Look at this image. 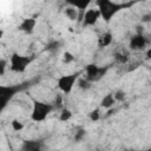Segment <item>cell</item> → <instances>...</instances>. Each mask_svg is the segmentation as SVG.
Returning a JSON list of instances; mask_svg holds the SVG:
<instances>
[{"label": "cell", "instance_id": "6da1fadb", "mask_svg": "<svg viewBox=\"0 0 151 151\" xmlns=\"http://www.w3.org/2000/svg\"><path fill=\"white\" fill-rule=\"evenodd\" d=\"M53 106L48 103L40 101V100H34L32 105V112H31V119L33 122H44L47 116L52 112Z\"/></svg>", "mask_w": 151, "mask_h": 151}, {"label": "cell", "instance_id": "7a4b0ae2", "mask_svg": "<svg viewBox=\"0 0 151 151\" xmlns=\"http://www.w3.org/2000/svg\"><path fill=\"white\" fill-rule=\"evenodd\" d=\"M97 7L100 11L101 18L105 21H110L117 14V12L120 11L122 5H118V4L113 2L112 0H98Z\"/></svg>", "mask_w": 151, "mask_h": 151}, {"label": "cell", "instance_id": "3957f363", "mask_svg": "<svg viewBox=\"0 0 151 151\" xmlns=\"http://www.w3.org/2000/svg\"><path fill=\"white\" fill-rule=\"evenodd\" d=\"M29 61H31L29 58H27L26 55H21L19 53H13L12 57L9 58L8 66H9V68L13 72H15V73H22L28 67Z\"/></svg>", "mask_w": 151, "mask_h": 151}, {"label": "cell", "instance_id": "277c9868", "mask_svg": "<svg viewBox=\"0 0 151 151\" xmlns=\"http://www.w3.org/2000/svg\"><path fill=\"white\" fill-rule=\"evenodd\" d=\"M78 77H79V73H71V74H64L61 77L58 78L57 80V86L59 87V90L67 94V93H71L74 85L77 84L78 81Z\"/></svg>", "mask_w": 151, "mask_h": 151}, {"label": "cell", "instance_id": "5b68a950", "mask_svg": "<svg viewBox=\"0 0 151 151\" xmlns=\"http://www.w3.org/2000/svg\"><path fill=\"white\" fill-rule=\"evenodd\" d=\"M101 18L100 11L98 9V7L96 8H87L84 12V17H83V26H93L98 22V20Z\"/></svg>", "mask_w": 151, "mask_h": 151}, {"label": "cell", "instance_id": "8992f818", "mask_svg": "<svg viewBox=\"0 0 151 151\" xmlns=\"http://www.w3.org/2000/svg\"><path fill=\"white\" fill-rule=\"evenodd\" d=\"M37 26V20L34 18H25L21 20V22L19 24L18 28L21 31V32H25V33H32L34 31Z\"/></svg>", "mask_w": 151, "mask_h": 151}, {"label": "cell", "instance_id": "52a82bcc", "mask_svg": "<svg viewBox=\"0 0 151 151\" xmlns=\"http://www.w3.org/2000/svg\"><path fill=\"white\" fill-rule=\"evenodd\" d=\"M146 45V40L144 38V35L142 33H138V34H134L131 39H130V48L131 50H142L144 48Z\"/></svg>", "mask_w": 151, "mask_h": 151}, {"label": "cell", "instance_id": "ba28073f", "mask_svg": "<svg viewBox=\"0 0 151 151\" xmlns=\"http://www.w3.org/2000/svg\"><path fill=\"white\" fill-rule=\"evenodd\" d=\"M64 15L71 21H76L79 17V9L72 5H68L67 7L64 8Z\"/></svg>", "mask_w": 151, "mask_h": 151}, {"label": "cell", "instance_id": "9c48e42d", "mask_svg": "<svg viewBox=\"0 0 151 151\" xmlns=\"http://www.w3.org/2000/svg\"><path fill=\"white\" fill-rule=\"evenodd\" d=\"M66 2L68 5H72V6L77 7L79 11H85V9L88 8L92 0H66Z\"/></svg>", "mask_w": 151, "mask_h": 151}, {"label": "cell", "instance_id": "30bf717a", "mask_svg": "<svg viewBox=\"0 0 151 151\" xmlns=\"http://www.w3.org/2000/svg\"><path fill=\"white\" fill-rule=\"evenodd\" d=\"M116 101L117 100L114 98V94L113 93H109V94H106V96L103 97V99L100 101V106L103 109H110V107H112L116 104Z\"/></svg>", "mask_w": 151, "mask_h": 151}, {"label": "cell", "instance_id": "8fae6325", "mask_svg": "<svg viewBox=\"0 0 151 151\" xmlns=\"http://www.w3.org/2000/svg\"><path fill=\"white\" fill-rule=\"evenodd\" d=\"M112 40H113L112 34H111L110 32H105V33H103V34L99 37V41H98V44H99L100 47H107V46L111 45Z\"/></svg>", "mask_w": 151, "mask_h": 151}, {"label": "cell", "instance_id": "7c38bea8", "mask_svg": "<svg viewBox=\"0 0 151 151\" xmlns=\"http://www.w3.org/2000/svg\"><path fill=\"white\" fill-rule=\"evenodd\" d=\"M99 76V68L96 65H88L86 67V79L93 80Z\"/></svg>", "mask_w": 151, "mask_h": 151}, {"label": "cell", "instance_id": "4fadbf2b", "mask_svg": "<svg viewBox=\"0 0 151 151\" xmlns=\"http://www.w3.org/2000/svg\"><path fill=\"white\" fill-rule=\"evenodd\" d=\"M71 117H72V112H71V110H68L67 107H64V109L61 110L60 114H59V119H60L61 122H67Z\"/></svg>", "mask_w": 151, "mask_h": 151}, {"label": "cell", "instance_id": "5bb4252c", "mask_svg": "<svg viewBox=\"0 0 151 151\" xmlns=\"http://www.w3.org/2000/svg\"><path fill=\"white\" fill-rule=\"evenodd\" d=\"M73 60H74V55L71 52H68V51L64 52V54H63V63L64 64H71Z\"/></svg>", "mask_w": 151, "mask_h": 151}, {"label": "cell", "instance_id": "9a60e30c", "mask_svg": "<svg viewBox=\"0 0 151 151\" xmlns=\"http://www.w3.org/2000/svg\"><path fill=\"white\" fill-rule=\"evenodd\" d=\"M11 126H12V129H13L14 131H21V130L24 129V124H22L19 119H13V120L11 122Z\"/></svg>", "mask_w": 151, "mask_h": 151}, {"label": "cell", "instance_id": "2e32d148", "mask_svg": "<svg viewBox=\"0 0 151 151\" xmlns=\"http://www.w3.org/2000/svg\"><path fill=\"white\" fill-rule=\"evenodd\" d=\"M99 118H100V109H94L93 111H91L90 119L92 122H97V120H99Z\"/></svg>", "mask_w": 151, "mask_h": 151}, {"label": "cell", "instance_id": "e0dca14e", "mask_svg": "<svg viewBox=\"0 0 151 151\" xmlns=\"http://www.w3.org/2000/svg\"><path fill=\"white\" fill-rule=\"evenodd\" d=\"M113 94H114V98H116L117 101H122V100L125 98V92H124L123 90H118V91H116Z\"/></svg>", "mask_w": 151, "mask_h": 151}, {"label": "cell", "instance_id": "ac0fdd59", "mask_svg": "<svg viewBox=\"0 0 151 151\" xmlns=\"http://www.w3.org/2000/svg\"><path fill=\"white\" fill-rule=\"evenodd\" d=\"M142 21H143V22H150V21H151V13L143 14V17H142Z\"/></svg>", "mask_w": 151, "mask_h": 151}, {"label": "cell", "instance_id": "d6986e66", "mask_svg": "<svg viewBox=\"0 0 151 151\" xmlns=\"http://www.w3.org/2000/svg\"><path fill=\"white\" fill-rule=\"evenodd\" d=\"M5 67H6L5 60H1V74H4V72H5Z\"/></svg>", "mask_w": 151, "mask_h": 151}, {"label": "cell", "instance_id": "ffe728a7", "mask_svg": "<svg viewBox=\"0 0 151 151\" xmlns=\"http://www.w3.org/2000/svg\"><path fill=\"white\" fill-rule=\"evenodd\" d=\"M146 58H147V59L151 61V47H150V48L146 51Z\"/></svg>", "mask_w": 151, "mask_h": 151}]
</instances>
